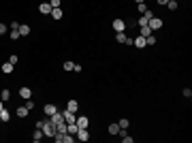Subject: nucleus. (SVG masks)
<instances>
[{
  "label": "nucleus",
  "instance_id": "obj_17",
  "mask_svg": "<svg viewBox=\"0 0 192 143\" xmlns=\"http://www.w3.org/2000/svg\"><path fill=\"white\" fill-rule=\"evenodd\" d=\"M43 139V130L41 128H34V132H32V141H41Z\"/></svg>",
  "mask_w": 192,
  "mask_h": 143
},
{
  "label": "nucleus",
  "instance_id": "obj_37",
  "mask_svg": "<svg viewBox=\"0 0 192 143\" xmlns=\"http://www.w3.org/2000/svg\"><path fill=\"white\" fill-rule=\"evenodd\" d=\"M156 2H158V4H162V7H164V4H167L169 0H156Z\"/></svg>",
  "mask_w": 192,
  "mask_h": 143
},
{
  "label": "nucleus",
  "instance_id": "obj_9",
  "mask_svg": "<svg viewBox=\"0 0 192 143\" xmlns=\"http://www.w3.org/2000/svg\"><path fill=\"white\" fill-rule=\"evenodd\" d=\"M19 96H22L24 100H28V98L32 96V90H30L28 85H22V88H19Z\"/></svg>",
  "mask_w": 192,
  "mask_h": 143
},
{
  "label": "nucleus",
  "instance_id": "obj_30",
  "mask_svg": "<svg viewBox=\"0 0 192 143\" xmlns=\"http://www.w3.org/2000/svg\"><path fill=\"white\" fill-rule=\"evenodd\" d=\"M60 2H62V0H49V4H51V9H58V7H60Z\"/></svg>",
  "mask_w": 192,
  "mask_h": 143
},
{
  "label": "nucleus",
  "instance_id": "obj_15",
  "mask_svg": "<svg viewBox=\"0 0 192 143\" xmlns=\"http://www.w3.org/2000/svg\"><path fill=\"white\" fill-rule=\"evenodd\" d=\"M49 118H51V122H53V124H60V122H64V115H62L60 111H56V113H53V115H49Z\"/></svg>",
  "mask_w": 192,
  "mask_h": 143
},
{
  "label": "nucleus",
  "instance_id": "obj_7",
  "mask_svg": "<svg viewBox=\"0 0 192 143\" xmlns=\"http://www.w3.org/2000/svg\"><path fill=\"white\" fill-rule=\"evenodd\" d=\"M38 13H41V15H49V13H51V4H49V2H41V4H38Z\"/></svg>",
  "mask_w": 192,
  "mask_h": 143
},
{
  "label": "nucleus",
  "instance_id": "obj_25",
  "mask_svg": "<svg viewBox=\"0 0 192 143\" xmlns=\"http://www.w3.org/2000/svg\"><path fill=\"white\" fill-rule=\"evenodd\" d=\"M137 11H139L141 15H143V13L147 11V4H145V2H139V4H137Z\"/></svg>",
  "mask_w": 192,
  "mask_h": 143
},
{
  "label": "nucleus",
  "instance_id": "obj_27",
  "mask_svg": "<svg viewBox=\"0 0 192 143\" xmlns=\"http://www.w3.org/2000/svg\"><path fill=\"white\" fill-rule=\"evenodd\" d=\"M73 69H75V62L66 60V62H64V71H73Z\"/></svg>",
  "mask_w": 192,
  "mask_h": 143
},
{
  "label": "nucleus",
  "instance_id": "obj_28",
  "mask_svg": "<svg viewBox=\"0 0 192 143\" xmlns=\"http://www.w3.org/2000/svg\"><path fill=\"white\" fill-rule=\"evenodd\" d=\"M118 124H120V128H128V124H130V122H128L126 118H122L120 122H118Z\"/></svg>",
  "mask_w": 192,
  "mask_h": 143
},
{
  "label": "nucleus",
  "instance_id": "obj_5",
  "mask_svg": "<svg viewBox=\"0 0 192 143\" xmlns=\"http://www.w3.org/2000/svg\"><path fill=\"white\" fill-rule=\"evenodd\" d=\"M132 45H134V47L137 49H143V47H147V43H145V36H137V38H132Z\"/></svg>",
  "mask_w": 192,
  "mask_h": 143
},
{
  "label": "nucleus",
  "instance_id": "obj_20",
  "mask_svg": "<svg viewBox=\"0 0 192 143\" xmlns=\"http://www.w3.org/2000/svg\"><path fill=\"white\" fill-rule=\"evenodd\" d=\"M26 115H28V109H26L24 105H22V107H17V118H26Z\"/></svg>",
  "mask_w": 192,
  "mask_h": 143
},
{
  "label": "nucleus",
  "instance_id": "obj_39",
  "mask_svg": "<svg viewBox=\"0 0 192 143\" xmlns=\"http://www.w3.org/2000/svg\"><path fill=\"white\" fill-rule=\"evenodd\" d=\"M134 2H137V4H139V2H145V0H134Z\"/></svg>",
  "mask_w": 192,
  "mask_h": 143
},
{
  "label": "nucleus",
  "instance_id": "obj_1",
  "mask_svg": "<svg viewBox=\"0 0 192 143\" xmlns=\"http://www.w3.org/2000/svg\"><path fill=\"white\" fill-rule=\"evenodd\" d=\"M41 130H43V137H53L56 135V124L49 120H43V124H41Z\"/></svg>",
  "mask_w": 192,
  "mask_h": 143
},
{
  "label": "nucleus",
  "instance_id": "obj_14",
  "mask_svg": "<svg viewBox=\"0 0 192 143\" xmlns=\"http://www.w3.org/2000/svg\"><path fill=\"white\" fill-rule=\"evenodd\" d=\"M13 69H15V66H13L11 62H4V64L0 66V71L4 73V75H9V73H13Z\"/></svg>",
  "mask_w": 192,
  "mask_h": 143
},
{
  "label": "nucleus",
  "instance_id": "obj_2",
  "mask_svg": "<svg viewBox=\"0 0 192 143\" xmlns=\"http://www.w3.org/2000/svg\"><path fill=\"white\" fill-rule=\"evenodd\" d=\"M162 26H164V22H162V19H160V17H156V15H154V17H152V19H149V22H147V28H149V30H152V32H154V30H160V28H162Z\"/></svg>",
  "mask_w": 192,
  "mask_h": 143
},
{
  "label": "nucleus",
  "instance_id": "obj_4",
  "mask_svg": "<svg viewBox=\"0 0 192 143\" xmlns=\"http://www.w3.org/2000/svg\"><path fill=\"white\" fill-rule=\"evenodd\" d=\"M115 41L122 43V45H132V38H130V36H126L124 32H118V34H115Z\"/></svg>",
  "mask_w": 192,
  "mask_h": 143
},
{
  "label": "nucleus",
  "instance_id": "obj_31",
  "mask_svg": "<svg viewBox=\"0 0 192 143\" xmlns=\"http://www.w3.org/2000/svg\"><path fill=\"white\" fill-rule=\"evenodd\" d=\"M9 62L15 66V64H17V54H11V56H9Z\"/></svg>",
  "mask_w": 192,
  "mask_h": 143
},
{
  "label": "nucleus",
  "instance_id": "obj_32",
  "mask_svg": "<svg viewBox=\"0 0 192 143\" xmlns=\"http://www.w3.org/2000/svg\"><path fill=\"white\" fill-rule=\"evenodd\" d=\"M7 30H9V26H7V24H2V22H0V34H7Z\"/></svg>",
  "mask_w": 192,
  "mask_h": 143
},
{
  "label": "nucleus",
  "instance_id": "obj_36",
  "mask_svg": "<svg viewBox=\"0 0 192 143\" xmlns=\"http://www.w3.org/2000/svg\"><path fill=\"white\" fill-rule=\"evenodd\" d=\"M9 28H11V30H17V32H19V24H17V22H11V26H9Z\"/></svg>",
  "mask_w": 192,
  "mask_h": 143
},
{
  "label": "nucleus",
  "instance_id": "obj_26",
  "mask_svg": "<svg viewBox=\"0 0 192 143\" xmlns=\"http://www.w3.org/2000/svg\"><path fill=\"white\" fill-rule=\"evenodd\" d=\"M73 141H75V135L66 132V135H64V141H62V143H73Z\"/></svg>",
  "mask_w": 192,
  "mask_h": 143
},
{
  "label": "nucleus",
  "instance_id": "obj_6",
  "mask_svg": "<svg viewBox=\"0 0 192 143\" xmlns=\"http://www.w3.org/2000/svg\"><path fill=\"white\" fill-rule=\"evenodd\" d=\"M75 137H77L79 141H88V139H90V132H88V128H79Z\"/></svg>",
  "mask_w": 192,
  "mask_h": 143
},
{
  "label": "nucleus",
  "instance_id": "obj_8",
  "mask_svg": "<svg viewBox=\"0 0 192 143\" xmlns=\"http://www.w3.org/2000/svg\"><path fill=\"white\" fill-rule=\"evenodd\" d=\"M62 115H64V122H66V124H73V122H75V113H73V111H68V109H64V111H62Z\"/></svg>",
  "mask_w": 192,
  "mask_h": 143
},
{
  "label": "nucleus",
  "instance_id": "obj_40",
  "mask_svg": "<svg viewBox=\"0 0 192 143\" xmlns=\"http://www.w3.org/2000/svg\"><path fill=\"white\" fill-rule=\"evenodd\" d=\"M0 122H2V120H0Z\"/></svg>",
  "mask_w": 192,
  "mask_h": 143
},
{
  "label": "nucleus",
  "instance_id": "obj_12",
  "mask_svg": "<svg viewBox=\"0 0 192 143\" xmlns=\"http://www.w3.org/2000/svg\"><path fill=\"white\" fill-rule=\"evenodd\" d=\"M75 124H77L79 128H88V124H90V120L85 118V115H81V118H77V120H75Z\"/></svg>",
  "mask_w": 192,
  "mask_h": 143
},
{
  "label": "nucleus",
  "instance_id": "obj_18",
  "mask_svg": "<svg viewBox=\"0 0 192 143\" xmlns=\"http://www.w3.org/2000/svg\"><path fill=\"white\" fill-rule=\"evenodd\" d=\"M0 120H2V122H9V120H11V111L2 109V111H0Z\"/></svg>",
  "mask_w": 192,
  "mask_h": 143
},
{
  "label": "nucleus",
  "instance_id": "obj_19",
  "mask_svg": "<svg viewBox=\"0 0 192 143\" xmlns=\"http://www.w3.org/2000/svg\"><path fill=\"white\" fill-rule=\"evenodd\" d=\"M109 135H118V132H120V124H109Z\"/></svg>",
  "mask_w": 192,
  "mask_h": 143
},
{
  "label": "nucleus",
  "instance_id": "obj_16",
  "mask_svg": "<svg viewBox=\"0 0 192 143\" xmlns=\"http://www.w3.org/2000/svg\"><path fill=\"white\" fill-rule=\"evenodd\" d=\"M66 109H68V111H73V113H75V111L79 109V103H77V100H68V103H66Z\"/></svg>",
  "mask_w": 192,
  "mask_h": 143
},
{
  "label": "nucleus",
  "instance_id": "obj_24",
  "mask_svg": "<svg viewBox=\"0 0 192 143\" xmlns=\"http://www.w3.org/2000/svg\"><path fill=\"white\" fill-rule=\"evenodd\" d=\"M77 130H79V126L73 122V124H68V130H66V132H71V135H77Z\"/></svg>",
  "mask_w": 192,
  "mask_h": 143
},
{
  "label": "nucleus",
  "instance_id": "obj_13",
  "mask_svg": "<svg viewBox=\"0 0 192 143\" xmlns=\"http://www.w3.org/2000/svg\"><path fill=\"white\" fill-rule=\"evenodd\" d=\"M30 32H32V28H30L28 24H22V26H19V36H28Z\"/></svg>",
  "mask_w": 192,
  "mask_h": 143
},
{
  "label": "nucleus",
  "instance_id": "obj_38",
  "mask_svg": "<svg viewBox=\"0 0 192 143\" xmlns=\"http://www.w3.org/2000/svg\"><path fill=\"white\" fill-rule=\"evenodd\" d=\"M2 109H4V100H2V103H0V111H2Z\"/></svg>",
  "mask_w": 192,
  "mask_h": 143
},
{
  "label": "nucleus",
  "instance_id": "obj_11",
  "mask_svg": "<svg viewBox=\"0 0 192 143\" xmlns=\"http://www.w3.org/2000/svg\"><path fill=\"white\" fill-rule=\"evenodd\" d=\"M49 15H51V19H56V22L64 17V13H62V9H60V7H58V9H51V13H49Z\"/></svg>",
  "mask_w": 192,
  "mask_h": 143
},
{
  "label": "nucleus",
  "instance_id": "obj_10",
  "mask_svg": "<svg viewBox=\"0 0 192 143\" xmlns=\"http://www.w3.org/2000/svg\"><path fill=\"white\" fill-rule=\"evenodd\" d=\"M43 111H45V115H53V113L58 111V107H56L53 103H47V105L43 107Z\"/></svg>",
  "mask_w": 192,
  "mask_h": 143
},
{
  "label": "nucleus",
  "instance_id": "obj_33",
  "mask_svg": "<svg viewBox=\"0 0 192 143\" xmlns=\"http://www.w3.org/2000/svg\"><path fill=\"white\" fill-rule=\"evenodd\" d=\"M122 141H124V143H132V141H134V137H130V135H126V137H122Z\"/></svg>",
  "mask_w": 192,
  "mask_h": 143
},
{
  "label": "nucleus",
  "instance_id": "obj_34",
  "mask_svg": "<svg viewBox=\"0 0 192 143\" xmlns=\"http://www.w3.org/2000/svg\"><path fill=\"white\" fill-rule=\"evenodd\" d=\"M13 38V41H17V38H19V32H17V30H11V34H9Z\"/></svg>",
  "mask_w": 192,
  "mask_h": 143
},
{
  "label": "nucleus",
  "instance_id": "obj_35",
  "mask_svg": "<svg viewBox=\"0 0 192 143\" xmlns=\"http://www.w3.org/2000/svg\"><path fill=\"white\" fill-rule=\"evenodd\" d=\"M184 96H186V98H190V96H192V90H190V88H184Z\"/></svg>",
  "mask_w": 192,
  "mask_h": 143
},
{
  "label": "nucleus",
  "instance_id": "obj_22",
  "mask_svg": "<svg viewBox=\"0 0 192 143\" xmlns=\"http://www.w3.org/2000/svg\"><path fill=\"white\" fill-rule=\"evenodd\" d=\"M164 7H169V11H175V9H177V0H169Z\"/></svg>",
  "mask_w": 192,
  "mask_h": 143
},
{
  "label": "nucleus",
  "instance_id": "obj_23",
  "mask_svg": "<svg viewBox=\"0 0 192 143\" xmlns=\"http://www.w3.org/2000/svg\"><path fill=\"white\" fill-rule=\"evenodd\" d=\"M145 43H147V45H156V36H154V32H152L149 36H145Z\"/></svg>",
  "mask_w": 192,
  "mask_h": 143
},
{
  "label": "nucleus",
  "instance_id": "obj_29",
  "mask_svg": "<svg viewBox=\"0 0 192 143\" xmlns=\"http://www.w3.org/2000/svg\"><path fill=\"white\" fill-rule=\"evenodd\" d=\"M24 107L28 109V111H32V109H34V103H32V100L28 98V100H26V105H24Z\"/></svg>",
  "mask_w": 192,
  "mask_h": 143
},
{
  "label": "nucleus",
  "instance_id": "obj_3",
  "mask_svg": "<svg viewBox=\"0 0 192 143\" xmlns=\"http://www.w3.org/2000/svg\"><path fill=\"white\" fill-rule=\"evenodd\" d=\"M111 26H113V30H115V32H124V30H126V22H124L122 17H115Z\"/></svg>",
  "mask_w": 192,
  "mask_h": 143
},
{
  "label": "nucleus",
  "instance_id": "obj_21",
  "mask_svg": "<svg viewBox=\"0 0 192 143\" xmlns=\"http://www.w3.org/2000/svg\"><path fill=\"white\" fill-rule=\"evenodd\" d=\"M0 98H2V100H9V98H11V90H7V88H4V90L0 92Z\"/></svg>",
  "mask_w": 192,
  "mask_h": 143
}]
</instances>
